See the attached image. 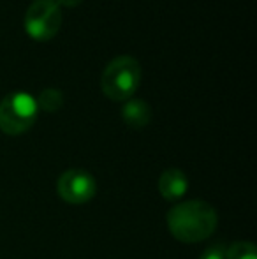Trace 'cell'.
Masks as SVG:
<instances>
[{
	"label": "cell",
	"instance_id": "5b68a950",
	"mask_svg": "<svg viewBox=\"0 0 257 259\" xmlns=\"http://www.w3.org/2000/svg\"><path fill=\"white\" fill-rule=\"evenodd\" d=\"M95 180L90 173L83 169H67L60 175L57 182L59 196L65 203L71 205H83L88 203L95 196Z\"/></svg>",
	"mask_w": 257,
	"mask_h": 259
},
{
	"label": "cell",
	"instance_id": "ba28073f",
	"mask_svg": "<svg viewBox=\"0 0 257 259\" xmlns=\"http://www.w3.org/2000/svg\"><path fill=\"white\" fill-rule=\"evenodd\" d=\"M39 109H44L48 113H55L62 108L64 104V94L57 89H46L39 94V99H35Z\"/></svg>",
	"mask_w": 257,
	"mask_h": 259
},
{
	"label": "cell",
	"instance_id": "7a4b0ae2",
	"mask_svg": "<svg viewBox=\"0 0 257 259\" xmlns=\"http://www.w3.org/2000/svg\"><path fill=\"white\" fill-rule=\"evenodd\" d=\"M141 65L130 55H120L106 65L100 76V89L111 101H129L141 85Z\"/></svg>",
	"mask_w": 257,
	"mask_h": 259
},
{
	"label": "cell",
	"instance_id": "52a82bcc",
	"mask_svg": "<svg viewBox=\"0 0 257 259\" xmlns=\"http://www.w3.org/2000/svg\"><path fill=\"white\" fill-rule=\"evenodd\" d=\"M122 118L132 129H143L150 123L151 109L150 104L143 99H129L122 108Z\"/></svg>",
	"mask_w": 257,
	"mask_h": 259
},
{
	"label": "cell",
	"instance_id": "3957f363",
	"mask_svg": "<svg viewBox=\"0 0 257 259\" xmlns=\"http://www.w3.org/2000/svg\"><path fill=\"white\" fill-rule=\"evenodd\" d=\"M37 103L27 92H13L0 101V131L18 136L30 129L37 120Z\"/></svg>",
	"mask_w": 257,
	"mask_h": 259
},
{
	"label": "cell",
	"instance_id": "8fae6325",
	"mask_svg": "<svg viewBox=\"0 0 257 259\" xmlns=\"http://www.w3.org/2000/svg\"><path fill=\"white\" fill-rule=\"evenodd\" d=\"M59 6H64V7H76L83 2V0H55Z\"/></svg>",
	"mask_w": 257,
	"mask_h": 259
},
{
	"label": "cell",
	"instance_id": "8992f818",
	"mask_svg": "<svg viewBox=\"0 0 257 259\" xmlns=\"http://www.w3.org/2000/svg\"><path fill=\"white\" fill-rule=\"evenodd\" d=\"M187 189H189V178L182 169L176 167L166 169L159 178V191L168 201L180 199L187 192Z\"/></svg>",
	"mask_w": 257,
	"mask_h": 259
},
{
	"label": "cell",
	"instance_id": "30bf717a",
	"mask_svg": "<svg viewBox=\"0 0 257 259\" xmlns=\"http://www.w3.org/2000/svg\"><path fill=\"white\" fill-rule=\"evenodd\" d=\"M199 259H224V249L220 245H213L206 249Z\"/></svg>",
	"mask_w": 257,
	"mask_h": 259
},
{
	"label": "cell",
	"instance_id": "6da1fadb",
	"mask_svg": "<svg viewBox=\"0 0 257 259\" xmlns=\"http://www.w3.org/2000/svg\"><path fill=\"white\" fill-rule=\"evenodd\" d=\"M217 211L201 199L182 201L168 211V228L176 240L195 243L206 240L217 228Z\"/></svg>",
	"mask_w": 257,
	"mask_h": 259
},
{
	"label": "cell",
	"instance_id": "277c9868",
	"mask_svg": "<svg viewBox=\"0 0 257 259\" xmlns=\"http://www.w3.org/2000/svg\"><path fill=\"white\" fill-rule=\"evenodd\" d=\"M62 27V11L55 0H34L25 14V30L34 41H52Z\"/></svg>",
	"mask_w": 257,
	"mask_h": 259
},
{
	"label": "cell",
	"instance_id": "9c48e42d",
	"mask_svg": "<svg viewBox=\"0 0 257 259\" xmlns=\"http://www.w3.org/2000/svg\"><path fill=\"white\" fill-rule=\"evenodd\" d=\"M224 259H257V250L252 242H236L224 252Z\"/></svg>",
	"mask_w": 257,
	"mask_h": 259
}]
</instances>
